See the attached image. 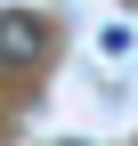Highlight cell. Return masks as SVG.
Segmentation results:
<instances>
[{"label":"cell","instance_id":"6da1fadb","mask_svg":"<svg viewBox=\"0 0 138 146\" xmlns=\"http://www.w3.org/2000/svg\"><path fill=\"white\" fill-rule=\"evenodd\" d=\"M49 57V25L33 8H0V65H41Z\"/></svg>","mask_w":138,"mask_h":146}]
</instances>
